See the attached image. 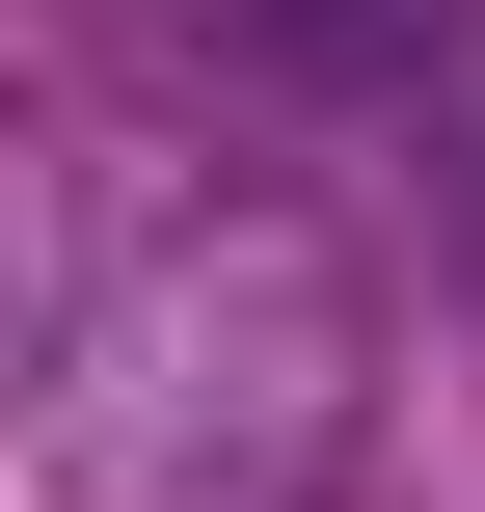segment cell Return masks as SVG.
Here are the masks:
<instances>
[{
    "mask_svg": "<svg viewBox=\"0 0 485 512\" xmlns=\"http://www.w3.org/2000/svg\"><path fill=\"white\" fill-rule=\"evenodd\" d=\"M54 512H351L378 459V270L297 189H162L135 243L27 270Z\"/></svg>",
    "mask_w": 485,
    "mask_h": 512,
    "instance_id": "6da1fadb",
    "label": "cell"
},
{
    "mask_svg": "<svg viewBox=\"0 0 485 512\" xmlns=\"http://www.w3.org/2000/svg\"><path fill=\"white\" fill-rule=\"evenodd\" d=\"M216 27H270V54H378L405 0H216Z\"/></svg>",
    "mask_w": 485,
    "mask_h": 512,
    "instance_id": "7a4b0ae2",
    "label": "cell"
}]
</instances>
